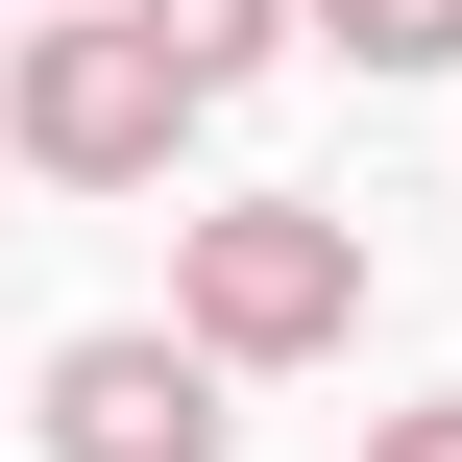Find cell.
<instances>
[{"label":"cell","mask_w":462,"mask_h":462,"mask_svg":"<svg viewBox=\"0 0 462 462\" xmlns=\"http://www.w3.org/2000/svg\"><path fill=\"white\" fill-rule=\"evenodd\" d=\"M0 146H24L49 195H146V171L195 146V97L146 73V24H24V73H0Z\"/></svg>","instance_id":"7a4b0ae2"},{"label":"cell","mask_w":462,"mask_h":462,"mask_svg":"<svg viewBox=\"0 0 462 462\" xmlns=\"http://www.w3.org/2000/svg\"><path fill=\"white\" fill-rule=\"evenodd\" d=\"M317 49H365V73H462V0H317Z\"/></svg>","instance_id":"5b68a950"},{"label":"cell","mask_w":462,"mask_h":462,"mask_svg":"<svg viewBox=\"0 0 462 462\" xmlns=\"http://www.w3.org/2000/svg\"><path fill=\"white\" fill-rule=\"evenodd\" d=\"M365 462H462V414H390V439H365Z\"/></svg>","instance_id":"8992f818"},{"label":"cell","mask_w":462,"mask_h":462,"mask_svg":"<svg viewBox=\"0 0 462 462\" xmlns=\"http://www.w3.org/2000/svg\"><path fill=\"white\" fill-rule=\"evenodd\" d=\"M122 24H146V73H171V97H219V73H268V49H292V0H122Z\"/></svg>","instance_id":"277c9868"},{"label":"cell","mask_w":462,"mask_h":462,"mask_svg":"<svg viewBox=\"0 0 462 462\" xmlns=\"http://www.w3.org/2000/svg\"><path fill=\"white\" fill-rule=\"evenodd\" d=\"M49 462H219V365L146 341V317L73 341V365H49Z\"/></svg>","instance_id":"3957f363"},{"label":"cell","mask_w":462,"mask_h":462,"mask_svg":"<svg viewBox=\"0 0 462 462\" xmlns=\"http://www.w3.org/2000/svg\"><path fill=\"white\" fill-rule=\"evenodd\" d=\"M171 341H195V365H317V341H365V219L219 195V219L171 244Z\"/></svg>","instance_id":"6da1fadb"},{"label":"cell","mask_w":462,"mask_h":462,"mask_svg":"<svg viewBox=\"0 0 462 462\" xmlns=\"http://www.w3.org/2000/svg\"><path fill=\"white\" fill-rule=\"evenodd\" d=\"M0 24H24V0H0ZM49 24H73V0H49Z\"/></svg>","instance_id":"52a82bcc"}]
</instances>
